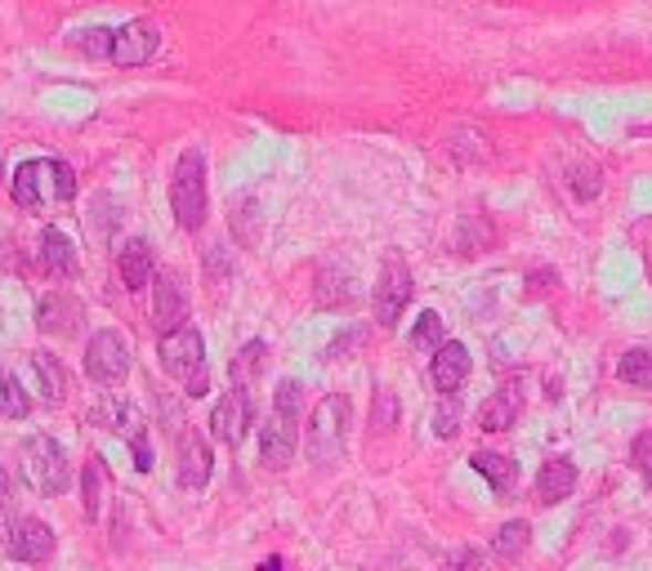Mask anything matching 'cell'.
I'll return each mask as SVG.
<instances>
[{"mask_svg": "<svg viewBox=\"0 0 652 571\" xmlns=\"http://www.w3.org/2000/svg\"><path fill=\"white\" fill-rule=\"evenodd\" d=\"M28 411H32V398L23 393V384L10 371H0V415H6V420H23Z\"/></svg>", "mask_w": 652, "mask_h": 571, "instance_id": "4316f807", "label": "cell"}, {"mask_svg": "<svg viewBox=\"0 0 652 571\" xmlns=\"http://www.w3.org/2000/svg\"><path fill=\"white\" fill-rule=\"evenodd\" d=\"M157 358H161L166 376H175V380L188 384V398H206V349H201V335L192 326L161 330Z\"/></svg>", "mask_w": 652, "mask_h": 571, "instance_id": "277c9868", "label": "cell"}, {"mask_svg": "<svg viewBox=\"0 0 652 571\" xmlns=\"http://www.w3.org/2000/svg\"><path fill=\"white\" fill-rule=\"evenodd\" d=\"M170 210H175V223L188 228V233H197V228L206 223V161L201 152H183L179 166H175V179H170Z\"/></svg>", "mask_w": 652, "mask_h": 571, "instance_id": "8992f818", "label": "cell"}, {"mask_svg": "<svg viewBox=\"0 0 652 571\" xmlns=\"http://www.w3.org/2000/svg\"><path fill=\"white\" fill-rule=\"evenodd\" d=\"M23 478L36 496H63L72 487V461L54 437H28L23 442Z\"/></svg>", "mask_w": 652, "mask_h": 571, "instance_id": "5b68a950", "label": "cell"}, {"mask_svg": "<svg viewBox=\"0 0 652 571\" xmlns=\"http://www.w3.org/2000/svg\"><path fill=\"white\" fill-rule=\"evenodd\" d=\"M41 268L54 277H72L76 273V246L59 233V228H41Z\"/></svg>", "mask_w": 652, "mask_h": 571, "instance_id": "ffe728a7", "label": "cell"}, {"mask_svg": "<svg viewBox=\"0 0 652 571\" xmlns=\"http://www.w3.org/2000/svg\"><path fill=\"white\" fill-rule=\"evenodd\" d=\"M10 491H14V487H10V478H6V469H0V509H6V505H10Z\"/></svg>", "mask_w": 652, "mask_h": 571, "instance_id": "e575fe53", "label": "cell"}, {"mask_svg": "<svg viewBox=\"0 0 652 571\" xmlns=\"http://www.w3.org/2000/svg\"><path fill=\"white\" fill-rule=\"evenodd\" d=\"M527 540H532V527H527L523 518H514V522H505V527L496 531V540H492V549H496V558H505V562H514V558H523V549H527Z\"/></svg>", "mask_w": 652, "mask_h": 571, "instance_id": "484cf974", "label": "cell"}, {"mask_svg": "<svg viewBox=\"0 0 652 571\" xmlns=\"http://www.w3.org/2000/svg\"><path fill=\"white\" fill-rule=\"evenodd\" d=\"M130 451H135V469H139V474H153V446H148L144 433L130 437Z\"/></svg>", "mask_w": 652, "mask_h": 571, "instance_id": "836d02e7", "label": "cell"}, {"mask_svg": "<svg viewBox=\"0 0 652 571\" xmlns=\"http://www.w3.org/2000/svg\"><path fill=\"white\" fill-rule=\"evenodd\" d=\"M474 362H470V349L465 345H452V339H443L439 349H433V362H429V380L439 393H456L465 380H470Z\"/></svg>", "mask_w": 652, "mask_h": 571, "instance_id": "7c38bea8", "label": "cell"}, {"mask_svg": "<svg viewBox=\"0 0 652 571\" xmlns=\"http://www.w3.org/2000/svg\"><path fill=\"white\" fill-rule=\"evenodd\" d=\"M251 393L242 384H229V393L220 398V406L210 411V433L220 437L224 446H242L246 442V429H251Z\"/></svg>", "mask_w": 652, "mask_h": 571, "instance_id": "9c48e42d", "label": "cell"}, {"mask_svg": "<svg viewBox=\"0 0 652 571\" xmlns=\"http://www.w3.org/2000/svg\"><path fill=\"white\" fill-rule=\"evenodd\" d=\"M572 487H577V465L568 461V455H559V461H550V465H540V478H536V500L540 505L568 500Z\"/></svg>", "mask_w": 652, "mask_h": 571, "instance_id": "2e32d148", "label": "cell"}, {"mask_svg": "<svg viewBox=\"0 0 652 571\" xmlns=\"http://www.w3.org/2000/svg\"><path fill=\"white\" fill-rule=\"evenodd\" d=\"M32 367H36V380H41L45 402H50V406L63 402V393H67V376H63L59 358H54V353H32Z\"/></svg>", "mask_w": 652, "mask_h": 571, "instance_id": "7402d4cb", "label": "cell"}, {"mask_svg": "<svg viewBox=\"0 0 652 571\" xmlns=\"http://www.w3.org/2000/svg\"><path fill=\"white\" fill-rule=\"evenodd\" d=\"M81 317H85V308H81V299L67 295V290H54V295H45V299L36 304V326H41L45 335H76V330H81Z\"/></svg>", "mask_w": 652, "mask_h": 571, "instance_id": "4fadbf2b", "label": "cell"}, {"mask_svg": "<svg viewBox=\"0 0 652 571\" xmlns=\"http://www.w3.org/2000/svg\"><path fill=\"white\" fill-rule=\"evenodd\" d=\"M470 469H474V474H483V478L492 483V491H496V496H509V491L518 487V465L509 461V455H496V451H474V455H470Z\"/></svg>", "mask_w": 652, "mask_h": 571, "instance_id": "e0dca14e", "label": "cell"}, {"mask_svg": "<svg viewBox=\"0 0 652 571\" xmlns=\"http://www.w3.org/2000/svg\"><path fill=\"white\" fill-rule=\"evenodd\" d=\"M72 45L85 54V59H98V63H117V67H144L157 50H161V32L144 19L126 23V28H90V32H76Z\"/></svg>", "mask_w": 652, "mask_h": 571, "instance_id": "6da1fadb", "label": "cell"}, {"mask_svg": "<svg viewBox=\"0 0 652 571\" xmlns=\"http://www.w3.org/2000/svg\"><path fill=\"white\" fill-rule=\"evenodd\" d=\"M183 321H188V295H183L175 273H161L157 286H153V326L157 330H175Z\"/></svg>", "mask_w": 652, "mask_h": 571, "instance_id": "5bb4252c", "label": "cell"}, {"mask_svg": "<svg viewBox=\"0 0 652 571\" xmlns=\"http://www.w3.org/2000/svg\"><path fill=\"white\" fill-rule=\"evenodd\" d=\"M94 424L113 429V433H122V437L144 433V415H139V406H135V402H126L122 393H107V398L94 406Z\"/></svg>", "mask_w": 652, "mask_h": 571, "instance_id": "9a60e30c", "label": "cell"}, {"mask_svg": "<svg viewBox=\"0 0 652 571\" xmlns=\"http://www.w3.org/2000/svg\"><path fill=\"white\" fill-rule=\"evenodd\" d=\"M117 273L130 290H144L153 277H157V264H153V246L148 242H126V251L117 255Z\"/></svg>", "mask_w": 652, "mask_h": 571, "instance_id": "d6986e66", "label": "cell"}, {"mask_svg": "<svg viewBox=\"0 0 652 571\" xmlns=\"http://www.w3.org/2000/svg\"><path fill=\"white\" fill-rule=\"evenodd\" d=\"M345 437H349V398L336 393V398H326V402L313 411V420H308V437H304L308 461H313V465L340 461Z\"/></svg>", "mask_w": 652, "mask_h": 571, "instance_id": "52a82bcc", "label": "cell"}, {"mask_svg": "<svg viewBox=\"0 0 652 571\" xmlns=\"http://www.w3.org/2000/svg\"><path fill=\"white\" fill-rule=\"evenodd\" d=\"M81 496H85V514L98 518V514H103V500H107V496H103V465H98V461H90V465L81 469Z\"/></svg>", "mask_w": 652, "mask_h": 571, "instance_id": "83f0119b", "label": "cell"}, {"mask_svg": "<svg viewBox=\"0 0 652 571\" xmlns=\"http://www.w3.org/2000/svg\"><path fill=\"white\" fill-rule=\"evenodd\" d=\"M0 549H6L14 562H45L54 553V531L41 518H14L0 536Z\"/></svg>", "mask_w": 652, "mask_h": 571, "instance_id": "30bf717a", "label": "cell"}, {"mask_svg": "<svg viewBox=\"0 0 652 571\" xmlns=\"http://www.w3.org/2000/svg\"><path fill=\"white\" fill-rule=\"evenodd\" d=\"M407 339H411V349H416V353H429V358H433V349L443 345V317L433 313V308H429V313H420Z\"/></svg>", "mask_w": 652, "mask_h": 571, "instance_id": "d4e9b609", "label": "cell"}, {"mask_svg": "<svg viewBox=\"0 0 652 571\" xmlns=\"http://www.w3.org/2000/svg\"><path fill=\"white\" fill-rule=\"evenodd\" d=\"M617 376H621V384L648 389V393H652V353H648V349H630V353L617 362Z\"/></svg>", "mask_w": 652, "mask_h": 571, "instance_id": "cb8c5ba5", "label": "cell"}, {"mask_svg": "<svg viewBox=\"0 0 652 571\" xmlns=\"http://www.w3.org/2000/svg\"><path fill=\"white\" fill-rule=\"evenodd\" d=\"M85 376L103 389H117L130 376V349L117 330H98L85 345Z\"/></svg>", "mask_w": 652, "mask_h": 571, "instance_id": "ba28073f", "label": "cell"}, {"mask_svg": "<svg viewBox=\"0 0 652 571\" xmlns=\"http://www.w3.org/2000/svg\"><path fill=\"white\" fill-rule=\"evenodd\" d=\"M260 371H264V345H260V339H251V345L238 349V358H233V367H229V380L246 389V384L260 380Z\"/></svg>", "mask_w": 652, "mask_h": 571, "instance_id": "603a6c76", "label": "cell"}, {"mask_svg": "<svg viewBox=\"0 0 652 571\" xmlns=\"http://www.w3.org/2000/svg\"><path fill=\"white\" fill-rule=\"evenodd\" d=\"M14 201L23 210H45V205H67L76 197V175L72 166L54 161V157H41V161H23L14 170V183H10Z\"/></svg>", "mask_w": 652, "mask_h": 571, "instance_id": "7a4b0ae2", "label": "cell"}, {"mask_svg": "<svg viewBox=\"0 0 652 571\" xmlns=\"http://www.w3.org/2000/svg\"><path fill=\"white\" fill-rule=\"evenodd\" d=\"M210 483V446L201 437H188L183 451H179V487L197 491Z\"/></svg>", "mask_w": 652, "mask_h": 571, "instance_id": "44dd1931", "label": "cell"}, {"mask_svg": "<svg viewBox=\"0 0 652 571\" xmlns=\"http://www.w3.org/2000/svg\"><path fill=\"white\" fill-rule=\"evenodd\" d=\"M398 415H402V406L393 402V393H380V398H376V420H371V424H376V429H389Z\"/></svg>", "mask_w": 652, "mask_h": 571, "instance_id": "1f68e13d", "label": "cell"}, {"mask_svg": "<svg viewBox=\"0 0 652 571\" xmlns=\"http://www.w3.org/2000/svg\"><path fill=\"white\" fill-rule=\"evenodd\" d=\"M358 345H367V330H358V326H354V330H345L340 339H332L322 358H332V362H336V358H345V353H349V349H358Z\"/></svg>", "mask_w": 652, "mask_h": 571, "instance_id": "4dcf8cb0", "label": "cell"}, {"mask_svg": "<svg viewBox=\"0 0 652 571\" xmlns=\"http://www.w3.org/2000/svg\"><path fill=\"white\" fill-rule=\"evenodd\" d=\"M299 384L295 380H282L277 393H273V415L269 424L260 429V461L269 469H286L291 455H295V429H299Z\"/></svg>", "mask_w": 652, "mask_h": 571, "instance_id": "3957f363", "label": "cell"}, {"mask_svg": "<svg viewBox=\"0 0 652 571\" xmlns=\"http://www.w3.org/2000/svg\"><path fill=\"white\" fill-rule=\"evenodd\" d=\"M479 567H483V553L470 544V549H456V553L448 558V567H443V571H479Z\"/></svg>", "mask_w": 652, "mask_h": 571, "instance_id": "d6a6232c", "label": "cell"}, {"mask_svg": "<svg viewBox=\"0 0 652 571\" xmlns=\"http://www.w3.org/2000/svg\"><path fill=\"white\" fill-rule=\"evenodd\" d=\"M433 433H439V437H456L461 433V398L456 393H443V402L439 406H433Z\"/></svg>", "mask_w": 652, "mask_h": 571, "instance_id": "f1b7e54d", "label": "cell"}, {"mask_svg": "<svg viewBox=\"0 0 652 571\" xmlns=\"http://www.w3.org/2000/svg\"><path fill=\"white\" fill-rule=\"evenodd\" d=\"M260 571H282V558H264V567Z\"/></svg>", "mask_w": 652, "mask_h": 571, "instance_id": "d590c367", "label": "cell"}, {"mask_svg": "<svg viewBox=\"0 0 652 571\" xmlns=\"http://www.w3.org/2000/svg\"><path fill=\"white\" fill-rule=\"evenodd\" d=\"M518 411H523V393H518V380H509L501 393L487 398V406L479 411V424H483L487 433H501V429H509V424L518 420Z\"/></svg>", "mask_w": 652, "mask_h": 571, "instance_id": "ac0fdd59", "label": "cell"}, {"mask_svg": "<svg viewBox=\"0 0 652 571\" xmlns=\"http://www.w3.org/2000/svg\"><path fill=\"white\" fill-rule=\"evenodd\" d=\"M630 461H634V469L643 474V483L652 487V429H643V433L634 437V446H630Z\"/></svg>", "mask_w": 652, "mask_h": 571, "instance_id": "f546056e", "label": "cell"}, {"mask_svg": "<svg viewBox=\"0 0 652 571\" xmlns=\"http://www.w3.org/2000/svg\"><path fill=\"white\" fill-rule=\"evenodd\" d=\"M407 304H411V273H407L402 260H389L385 273H380V286H376V321L398 326Z\"/></svg>", "mask_w": 652, "mask_h": 571, "instance_id": "8fae6325", "label": "cell"}]
</instances>
